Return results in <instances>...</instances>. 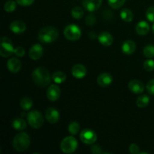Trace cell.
I'll list each match as a JSON object with an SVG mask.
<instances>
[{"label":"cell","instance_id":"6da1fadb","mask_svg":"<svg viewBox=\"0 0 154 154\" xmlns=\"http://www.w3.org/2000/svg\"><path fill=\"white\" fill-rule=\"evenodd\" d=\"M32 78L35 84L39 87H46L51 82V76L48 69L38 67L35 69L32 74Z\"/></svg>","mask_w":154,"mask_h":154},{"label":"cell","instance_id":"7a4b0ae2","mask_svg":"<svg viewBox=\"0 0 154 154\" xmlns=\"http://www.w3.org/2000/svg\"><path fill=\"white\" fill-rule=\"evenodd\" d=\"M59 36V32L55 27L46 26L41 29L38 32V39L44 44H50L55 42Z\"/></svg>","mask_w":154,"mask_h":154},{"label":"cell","instance_id":"3957f363","mask_svg":"<svg viewBox=\"0 0 154 154\" xmlns=\"http://www.w3.org/2000/svg\"><path fill=\"white\" fill-rule=\"evenodd\" d=\"M30 143H31V141H30V138L28 134L26 132H20L15 135L12 144L15 150L23 152L29 148Z\"/></svg>","mask_w":154,"mask_h":154},{"label":"cell","instance_id":"277c9868","mask_svg":"<svg viewBox=\"0 0 154 154\" xmlns=\"http://www.w3.org/2000/svg\"><path fill=\"white\" fill-rule=\"evenodd\" d=\"M78 148V141L73 136L65 138L60 144V149L64 153L70 154L74 153Z\"/></svg>","mask_w":154,"mask_h":154},{"label":"cell","instance_id":"5b68a950","mask_svg":"<svg viewBox=\"0 0 154 154\" xmlns=\"http://www.w3.org/2000/svg\"><path fill=\"white\" fill-rule=\"evenodd\" d=\"M27 121L32 128L38 129L44 123L43 115L38 111H32L27 114Z\"/></svg>","mask_w":154,"mask_h":154},{"label":"cell","instance_id":"8992f818","mask_svg":"<svg viewBox=\"0 0 154 154\" xmlns=\"http://www.w3.org/2000/svg\"><path fill=\"white\" fill-rule=\"evenodd\" d=\"M63 34L68 40L77 41L81 38V30L78 26L75 24H70L65 28Z\"/></svg>","mask_w":154,"mask_h":154},{"label":"cell","instance_id":"52a82bcc","mask_svg":"<svg viewBox=\"0 0 154 154\" xmlns=\"http://www.w3.org/2000/svg\"><path fill=\"white\" fill-rule=\"evenodd\" d=\"M14 48L13 43L8 37H2L1 38L0 45V55L2 57H8L14 54Z\"/></svg>","mask_w":154,"mask_h":154},{"label":"cell","instance_id":"ba28073f","mask_svg":"<svg viewBox=\"0 0 154 154\" xmlns=\"http://www.w3.org/2000/svg\"><path fill=\"white\" fill-rule=\"evenodd\" d=\"M80 139L84 144L90 145L96 142L97 140V135L93 129H85L80 133Z\"/></svg>","mask_w":154,"mask_h":154},{"label":"cell","instance_id":"9c48e42d","mask_svg":"<svg viewBox=\"0 0 154 154\" xmlns=\"http://www.w3.org/2000/svg\"><path fill=\"white\" fill-rule=\"evenodd\" d=\"M60 94H61L60 88L56 84L51 85L47 90V97L51 102H56L57 100H58Z\"/></svg>","mask_w":154,"mask_h":154},{"label":"cell","instance_id":"30bf717a","mask_svg":"<svg viewBox=\"0 0 154 154\" xmlns=\"http://www.w3.org/2000/svg\"><path fill=\"white\" fill-rule=\"evenodd\" d=\"M43 53V47L39 44H35L30 48L29 51V55L32 60H38L42 57Z\"/></svg>","mask_w":154,"mask_h":154},{"label":"cell","instance_id":"8fae6325","mask_svg":"<svg viewBox=\"0 0 154 154\" xmlns=\"http://www.w3.org/2000/svg\"><path fill=\"white\" fill-rule=\"evenodd\" d=\"M129 90L135 94H141L144 90V85L141 81L138 80H132L128 84Z\"/></svg>","mask_w":154,"mask_h":154},{"label":"cell","instance_id":"7c38bea8","mask_svg":"<svg viewBox=\"0 0 154 154\" xmlns=\"http://www.w3.org/2000/svg\"><path fill=\"white\" fill-rule=\"evenodd\" d=\"M45 118L51 124L57 123L60 120V113L54 108H49L45 112Z\"/></svg>","mask_w":154,"mask_h":154},{"label":"cell","instance_id":"4fadbf2b","mask_svg":"<svg viewBox=\"0 0 154 154\" xmlns=\"http://www.w3.org/2000/svg\"><path fill=\"white\" fill-rule=\"evenodd\" d=\"M102 2V0H83L82 5L86 10L93 12L100 8Z\"/></svg>","mask_w":154,"mask_h":154},{"label":"cell","instance_id":"5bb4252c","mask_svg":"<svg viewBox=\"0 0 154 154\" xmlns=\"http://www.w3.org/2000/svg\"><path fill=\"white\" fill-rule=\"evenodd\" d=\"M10 30L14 32V34H22L23 32L26 31V24L24 23V22L21 20H14L13 22L11 23L10 24Z\"/></svg>","mask_w":154,"mask_h":154},{"label":"cell","instance_id":"9a60e30c","mask_svg":"<svg viewBox=\"0 0 154 154\" xmlns=\"http://www.w3.org/2000/svg\"><path fill=\"white\" fill-rule=\"evenodd\" d=\"M98 40L101 45L105 47H108L111 46L113 44L114 38L111 35V33H109L108 32H102L98 36Z\"/></svg>","mask_w":154,"mask_h":154},{"label":"cell","instance_id":"2e32d148","mask_svg":"<svg viewBox=\"0 0 154 154\" xmlns=\"http://www.w3.org/2000/svg\"><path fill=\"white\" fill-rule=\"evenodd\" d=\"M72 74L75 78L81 79L87 75V69L82 64H75L72 69Z\"/></svg>","mask_w":154,"mask_h":154},{"label":"cell","instance_id":"e0dca14e","mask_svg":"<svg viewBox=\"0 0 154 154\" xmlns=\"http://www.w3.org/2000/svg\"><path fill=\"white\" fill-rule=\"evenodd\" d=\"M113 81V77L109 73H102L97 78V83L100 87H107L111 84Z\"/></svg>","mask_w":154,"mask_h":154},{"label":"cell","instance_id":"ac0fdd59","mask_svg":"<svg viewBox=\"0 0 154 154\" xmlns=\"http://www.w3.org/2000/svg\"><path fill=\"white\" fill-rule=\"evenodd\" d=\"M7 67L8 69L9 72H12V73H17L20 71L22 65H21V62L17 58H11L8 60L7 63Z\"/></svg>","mask_w":154,"mask_h":154},{"label":"cell","instance_id":"d6986e66","mask_svg":"<svg viewBox=\"0 0 154 154\" xmlns=\"http://www.w3.org/2000/svg\"><path fill=\"white\" fill-rule=\"evenodd\" d=\"M135 48H136V45L133 41L126 40L122 45L121 49L123 54H126V55H130L135 52Z\"/></svg>","mask_w":154,"mask_h":154},{"label":"cell","instance_id":"ffe728a7","mask_svg":"<svg viewBox=\"0 0 154 154\" xmlns=\"http://www.w3.org/2000/svg\"><path fill=\"white\" fill-rule=\"evenodd\" d=\"M135 30H136L137 34L140 35H145L150 31V25L146 21L141 20L137 23Z\"/></svg>","mask_w":154,"mask_h":154},{"label":"cell","instance_id":"44dd1931","mask_svg":"<svg viewBox=\"0 0 154 154\" xmlns=\"http://www.w3.org/2000/svg\"><path fill=\"white\" fill-rule=\"evenodd\" d=\"M12 126L16 130H24L26 128V123L23 118H15L12 122Z\"/></svg>","mask_w":154,"mask_h":154},{"label":"cell","instance_id":"7402d4cb","mask_svg":"<svg viewBox=\"0 0 154 154\" xmlns=\"http://www.w3.org/2000/svg\"><path fill=\"white\" fill-rule=\"evenodd\" d=\"M149 102H150V98L147 95L142 94L137 99L136 105L138 108H144L148 105Z\"/></svg>","mask_w":154,"mask_h":154},{"label":"cell","instance_id":"603a6c76","mask_svg":"<svg viewBox=\"0 0 154 154\" xmlns=\"http://www.w3.org/2000/svg\"><path fill=\"white\" fill-rule=\"evenodd\" d=\"M120 17L123 21L129 23L133 20V13L130 9L124 8L120 11Z\"/></svg>","mask_w":154,"mask_h":154},{"label":"cell","instance_id":"cb8c5ba5","mask_svg":"<svg viewBox=\"0 0 154 154\" xmlns=\"http://www.w3.org/2000/svg\"><path fill=\"white\" fill-rule=\"evenodd\" d=\"M52 79L56 84H63L66 80V75L63 72H57L52 75Z\"/></svg>","mask_w":154,"mask_h":154},{"label":"cell","instance_id":"d4e9b609","mask_svg":"<svg viewBox=\"0 0 154 154\" xmlns=\"http://www.w3.org/2000/svg\"><path fill=\"white\" fill-rule=\"evenodd\" d=\"M32 101L29 97H23L20 102L21 108L24 111H29L31 109V108L32 107Z\"/></svg>","mask_w":154,"mask_h":154},{"label":"cell","instance_id":"484cf974","mask_svg":"<svg viewBox=\"0 0 154 154\" xmlns=\"http://www.w3.org/2000/svg\"><path fill=\"white\" fill-rule=\"evenodd\" d=\"M84 10L81 7H75L72 10V17L76 20H80L84 17Z\"/></svg>","mask_w":154,"mask_h":154},{"label":"cell","instance_id":"4316f807","mask_svg":"<svg viewBox=\"0 0 154 154\" xmlns=\"http://www.w3.org/2000/svg\"><path fill=\"white\" fill-rule=\"evenodd\" d=\"M17 2L13 1V0H9V1L6 2L4 5L5 11L6 12H8V13L14 11L17 8Z\"/></svg>","mask_w":154,"mask_h":154},{"label":"cell","instance_id":"83f0119b","mask_svg":"<svg viewBox=\"0 0 154 154\" xmlns=\"http://www.w3.org/2000/svg\"><path fill=\"white\" fill-rule=\"evenodd\" d=\"M68 129H69V132L72 135H77L80 131V125L78 122H71L69 123Z\"/></svg>","mask_w":154,"mask_h":154},{"label":"cell","instance_id":"f1b7e54d","mask_svg":"<svg viewBox=\"0 0 154 154\" xmlns=\"http://www.w3.org/2000/svg\"><path fill=\"white\" fill-rule=\"evenodd\" d=\"M143 53L147 58H153L154 57V45H148L144 47Z\"/></svg>","mask_w":154,"mask_h":154},{"label":"cell","instance_id":"f546056e","mask_svg":"<svg viewBox=\"0 0 154 154\" xmlns=\"http://www.w3.org/2000/svg\"><path fill=\"white\" fill-rule=\"evenodd\" d=\"M126 1V0H108V2L112 8L117 9L121 8Z\"/></svg>","mask_w":154,"mask_h":154},{"label":"cell","instance_id":"4dcf8cb0","mask_svg":"<svg viewBox=\"0 0 154 154\" xmlns=\"http://www.w3.org/2000/svg\"><path fill=\"white\" fill-rule=\"evenodd\" d=\"M146 17L150 22L154 23V6L148 8L146 11Z\"/></svg>","mask_w":154,"mask_h":154},{"label":"cell","instance_id":"1f68e13d","mask_svg":"<svg viewBox=\"0 0 154 154\" xmlns=\"http://www.w3.org/2000/svg\"><path fill=\"white\" fill-rule=\"evenodd\" d=\"M144 68L147 72H152L154 70V61L153 60H147L144 63Z\"/></svg>","mask_w":154,"mask_h":154},{"label":"cell","instance_id":"d6a6232c","mask_svg":"<svg viewBox=\"0 0 154 154\" xmlns=\"http://www.w3.org/2000/svg\"><path fill=\"white\" fill-rule=\"evenodd\" d=\"M85 21H86V23L87 24L88 26H93L96 23V18L95 17V15L92 14H88L85 18Z\"/></svg>","mask_w":154,"mask_h":154},{"label":"cell","instance_id":"836d02e7","mask_svg":"<svg viewBox=\"0 0 154 154\" xmlns=\"http://www.w3.org/2000/svg\"><path fill=\"white\" fill-rule=\"evenodd\" d=\"M146 89H147L149 94L154 96V79L150 80V81L147 83V86H146Z\"/></svg>","mask_w":154,"mask_h":154},{"label":"cell","instance_id":"e575fe53","mask_svg":"<svg viewBox=\"0 0 154 154\" xmlns=\"http://www.w3.org/2000/svg\"><path fill=\"white\" fill-rule=\"evenodd\" d=\"M14 54L18 57H22L25 55V49L22 47L19 46L17 48H16L14 49Z\"/></svg>","mask_w":154,"mask_h":154},{"label":"cell","instance_id":"d590c367","mask_svg":"<svg viewBox=\"0 0 154 154\" xmlns=\"http://www.w3.org/2000/svg\"><path fill=\"white\" fill-rule=\"evenodd\" d=\"M129 152L132 154H138L140 153L139 146L137 145L136 144H132L129 147Z\"/></svg>","mask_w":154,"mask_h":154},{"label":"cell","instance_id":"8d00e7d4","mask_svg":"<svg viewBox=\"0 0 154 154\" xmlns=\"http://www.w3.org/2000/svg\"><path fill=\"white\" fill-rule=\"evenodd\" d=\"M16 2L21 6H29L34 2V0H16Z\"/></svg>","mask_w":154,"mask_h":154},{"label":"cell","instance_id":"74e56055","mask_svg":"<svg viewBox=\"0 0 154 154\" xmlns=\"http://www.w3.org/2000/svg\"><path fill=\"white\" fill-rule=\"evenodd\" d=\"M90 150L93 154H99L102 153V147L99 145H93L90 149Z\"/></svg>","mask_w":154,"mask_h":154},{"label":"cell","instance_id":"f35d334b","mask_svg":"<svg viewBox=\"0 0 154 154\" xmlns=\"http://www.w3.org/2000/svg\"><path fill=\"white\" fill-rule=\"evenodd\" d=\"M89 36H90V38L93 39V40H94V39L96 38V33L94 32H90V35H89Z\"/></svg>","mask_w":154,"mask_h":154},{"label":"cell","instance_id":"ab89813d","mask_svg":"<svg viewBox=\"0 0 154 154\" xmlns=\"http://www.w3.org/2000/svg\"><path fill=\"white\" fill-rule=\"evenodd\" d=\"M152 32H153V33L154 34V23H153V26H152Z\"/></svg>","mask_w":154,"mask_h":154}]
</instances>
